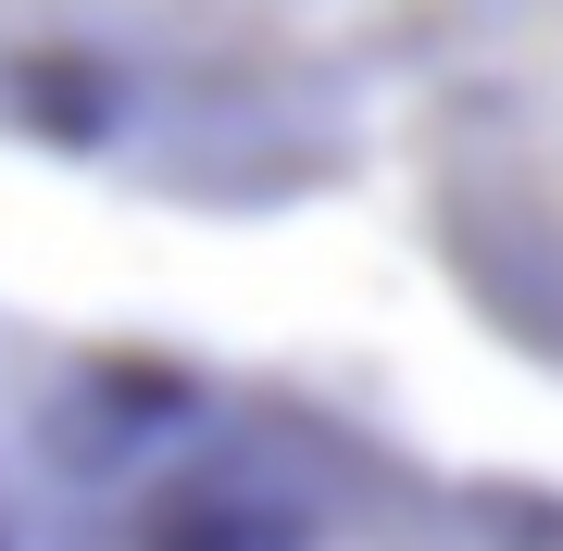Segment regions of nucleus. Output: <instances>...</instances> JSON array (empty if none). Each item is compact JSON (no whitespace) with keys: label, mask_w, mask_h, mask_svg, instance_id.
<instances>
[{"label":"nucleus","mask_w":563,"mask_h":551,"mask_svg":"<svg viewBox=\"0 0 563 551\" xmlns=\"http://www.w3.org/2000/svg\"><path fill=\"white\" fill-rule=\"evenodd\" d=\"M451 0H0V151L151 201H313L401 139Z\"/></svg>","instance_id":"nucleus-1"},{"label":"nucleus","mask_w":563,"mask_h":551,"mask_svg":"<svg viewBox=\"0 0 563 551\" xmlns=\"http://www.w3.org/2000/svg\"><path fill=\"white\" fill-rule=\"evenodd\" d=\"M401 164L501 339L563 364V0H451L401 101Z\"/></svg>","instance_id":"nucleus-2"}]
</instances>
